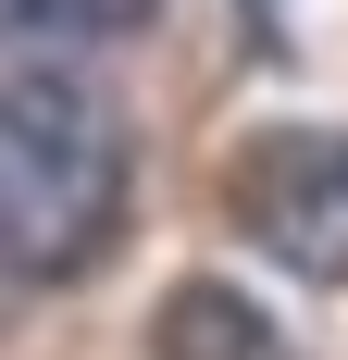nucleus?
I'll use <instances>...</instances> for the list:
<instances>
[{
    "mask_svg": "<svg viewBox=\"0 0 348 360\" xmlns=\"http://www.w3.org/2000/svg\"><path fill=\"white\" fill-rule=\"evenodd\" d=\"M125 236V112L75 63H0V274L75 286Z\"/></svg>",
    "mask_w": 348,
    "mask_h": 360,
    "instance_id": "f257e3e1",
    "label": "nucleus"
},
{
    "mask_svg": "<svg viewBox=\"0 0 348 360\" xmlns=\"http://www.w3.org/2000/svg\"><path fill=\"white\" fill-rule=\"evenodd\" d=\"M162 25V0H0V50H112Z\"/></svg>",
    "mask_w": 348,
    "mask_h": 360,
    "instance_id": "20e7f679",
    "label": "nucleus"
},
{
    "mask_svg": "<svg viewBox=\"0 0 348 360\" xmlns=\"http://www.w3.org/2000/svg\"><path fill=\"white\" fill-rule=\"evenodd\" d=\"M224 212L274 274L348 286V124H261L224 174Z\"/></svg>",
    "mask_w": 348,
    "mask_h": 360,
    "instance_id": "f03ea898",
    "label": "nucleus"
},
{
    "mask_svg": "<svg viewBox=\"0 0 348 360\" xmlns=\"http://www.w3.org/2000/svg\"><path fill=\"white\" fill-rule=\"evenodd\" d=\"M249 13H261V25H274V0H249Z\"/></svg>",
    "mask_w": 348,
    "mask_h": 360,
    "instance_id": "39448f33",
    "label": "nucleus"
},
{
    "mask_svg": "<svg viewBox=\"0 0 348 360\" xmlns=\"http://www.w3.org/2000/svg\"><path fill=\"white\" fill-rule=\"evenodd\" d=\"M149 360H299V335L224 274H174L149 311Z\"/></svg>",
    "mask_w": 348,
    "mask_h": 360,
    "instance_id": "7ed1b4c3",
    "label": "nucleus"
}]
</instances>
